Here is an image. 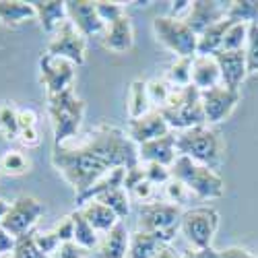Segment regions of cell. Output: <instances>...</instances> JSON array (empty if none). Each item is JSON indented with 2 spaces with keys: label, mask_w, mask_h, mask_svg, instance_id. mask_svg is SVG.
Here are the masks:
<instances>
[{
  "label": "cell",
  "mask_w": 258,
  "mask_h": 258,
  "mask_svg": "<svg viewBox=\"0 0 258 258\" xmlns=\"http://www.w3.org/2000/svg\"><path fill=\"white\" fill-rule=\"evenodd\" d=\"M52 165L77 195H83L112 169L139 165V147L122 128L99 124L85 143L77 147H54Z\"/></svg>",
  "instance_id": "1"
},
{
  "label": "cell",
  "mask_w": 258,
  "mask_h": 258,
  "mask_svg": "<svg viewBox=\"0 0 258 258\" xmlns=\"http://www.w3.org/2000/svg\"><path fill=\"white\" fill-rule=\"evenodd\" d=\"M176 151L182 157H188L211 169H217L223 163L225 145L213 128L195 126L176 135Z\"/></svg>",
  "instance_id": "2"
},
{
  "label": "cell",
  "mask_w": 258,
  "mask_h": 258,
  "mask_svg": "<svg viewBox=\"0 0 258 258\" xmlns=\"http://www.w3.org/2000/svg\"><path fill=\"white\" fill-rule=\"evenodd\" d=\"M48 114L54 131V147H62L77 137L85 118V101L73 89L48 95Z\"/></svg>",
  "instance_id": "3"
},
{
  "label": "cell",
  "mask_w": 258,
  "mask_h": 258,
  "mask_svg": "<svg viewBox=\"0 0 258 258\" xmlns=\"http://www.w3.org/2000/svg\"><path fill=\"white\" fill-rule=\"evenodd\" d=\"M169 171H171V178L182 182L192 192V197L197 199L215 201L225 195V182L217 171L188 157L178 155V159L169 167Z\"/></svg>",
  "instance_id": "4"
},
{
  "label": "cell",
  "mask_w": 258,
  "mask_h": 258,
  "mask_svg": "<svg viewBox=\"0 0 258 258\" xmlns=\"http://www.w3.org/2000/svg\"><path fill=\"white\" fill-rule=\"evenodd\" d=\"M161 116L165 118L169 131H188L195 126H205V112H203V101L201 91L195 85H188L184 89L171 91L167 103L161 107Z\"/></svg>",
  "instance_id": "5"
},
{
  "label": "cell",
  "mask_w": 258,
  "mask_h": 258,
  "mask_svg": "<svg viewBox=\"0 0 258 258\" xmlns=\"http://www.w3.org/2000/svg\"><path fill=\"white\" fill-rule=\"evenodd\" d=\"M153 31L161 44L171 50L178 58H195L199 48V35L192 31L182 19L174 17H155Z\"/></svg>",
  "instance_id": "6"
},
{
  "label": "cell",
  "mask_w": 258,
  "mask_h": 258,
  "mask_svg": "<svg viewBox=\"0 0 258 258\" xmlns=\"http://www.w3.org/2000/svg\"><path fill=\"white\" fill-rule=\"evenodd\" d=\"M219 227V213L213 207H197L182 213L180 219V231L184 238L192 244V248L205 250L213 248V238Z\"/></svg>",
  "instance_id": "7"
},
{
  "label": "cell",
  "mask_w": 258,
  "mask_h": 258,
  "mask_svg": "<svg viewBox=\"0 0 258 258\" xmlns=\"http://www.w3.org/2000/svg\"><path fill=\"white\" fill-rule=\"evenodd\" d=\"M85 52H87V39L69 19L52 33V39L46 48V54L64 58L73 62L75 67H81L85 62Z\"/></svg>",
  "instance_id": "8"
},
{
  "label": "cell",
  "mask_w": 258,
  "mask_h": 258,
  "mask_svg": "<svg viewBox=\"0 0 258 258\" xmlns=\"http://www.w3.org/2000/svg\"><path fill=\"white\" fill-rule=\"evenodd\" d=\"M41 215H44V207H41V203L37 199L21 195L13 201V205L9 207V213L5 215V219L0 225L9 231L13 238H19V235L31 233L35 223L41 219Z\"/></svg>",
  "instance_id": "9"
},
{
  "label": "cell",
  "mask_w": 258,
  "mask_h": 258,
  "mask_svg": "<svg viewBox=\"0 0 258 258\" xmlns=\"http://www.w3.org/2000/svg\"><path fill=\"white\" fill-rule=\"evenodd\" d=\"M75 64L64 60V58H56L50 54H41L39 58V77H41V85L46 87L48 95H56L67 89H73V81H75Z\"/></svg>",
  "instance_id": "10"
},
{
  "label": "cell",
  "mask_w": 258,
  "mask_h": 258,
  "mask_svg": "<svg viewBox=\"0 0 258 258\" xmlns=\"http://www.w3.org/2000/svg\"><path fill=\"white\" fill-rule=\"evenodd\" d=\"M182 209L171 203H145L139 211V229L167 231L180 227Z\"/></svg>",
  "instance_id": "11"
},
{
  "label": "cell",
  "mask_w": 258,
  "mask_h": 258,
  "mask_svg": "<svg viewBox=\"0 0 258 258\" xmlns=\"http://www.w3.org/2000/svg\"><path fill=\"white\" fill-rule=\"evenodd\" d=\"M201 101L207 124H219L227 120L235 110V105L240 101V91H231L223 85H217L213 89L201 91Z\"/></svg>",
  "instance_id": "12"
},
{
  "label": "cell",
  "mask_w": 258,
  "mask_h": 258,
  "mask_svg": "<svg viewBox=\"0 0 258 258\" xmlns=\"http://www.w3.org/2000/svg\"><path fill=\"white\" fill-rule=\"evenodd\" d=\"M227 5L215 3V0H195V3H190V9L182 21L197 35H201L211 25L219 23V21H223L227 17Z\"/></svg>",
  "instance_id": "13"
},
{
  "label": "cell",
  "mask_w": 258,
  "mask_h": 258,
  "mask_svg": "<svg viewBox=\"0 0 258 258\" xmlns=\"http://www.w3.org/2000/svg\"><path fill=\"white\" fill-rule=\"evenodd\" d=\"M67 15L69 21L85 37H101L105 25L97 13L95 3H91V0H71V3H67Z\"/></svg>",
  "instance_id": "14"
},
{
  "label": "cell",
  "mask_w": 258,
  "mask_h": 258,
  "mask_svg": "<svg viewBox=\"0 0 258 258\" xmlns=\"http://www.w3.org/2000/svg\"><path fill=\"white\" fill-rule=\"evenodd\" d=\"M180 227L167 231H143L137 229L131 233V244H128V258H153L161 248L169 246L176 238Z\"/></svg>",
  "instance_id": "15"
},
{
  "label": "cell",
  "mask_w": 258,
  "mask_h": 258,
  "mask_svg": "<svg viewBox=\"0 0 258 258\" xmlns=\"http://www.w3.org/2000/svg\"><path fill=\"white\" fill-rule=\"evenodd\" d=\"M167 133H171V131H169V126H167V122L159 110H151L149 114H145L137 120H131L126 126L128 139H131L137 147H141L149 141H155L159 137H165Z\"/></svg>",
  "instance_id": "16"
},
{
  "label": "cell",
  "mask_w": 258,
  "mask_h": 258,
  "mask_svg": "<svg viewBox=\"0 0 258 258\" xmlns=\"http://www.w3.org/2000/svg\"><path fill=\"white\" fill-rule=\"evenodd\" d=\"M215 60L219 64L221 71V85L231 91H240L242 83L248 75L246 69V52L244 50H235V52H217L215 54Z\"/></svg>",
  "instance_id": "17"
},
{
  "label": "cell",
  "mask_w": 258,
  "mask_h": 258,
  "mask_svg": "<svg viewBox=\"0 0 258 258\" xmlns=\"http://www.w3.org/2000/svg\"><path fill=\"white\" fill-rule=\"evenodd\" d=\"M101 46L114 54H126L135 44V31H133V21L126 13L118 17L112 23H107L101 33Z\"/></svg>",
  "instance_id": "18"
},
{
  "label": "cell",
  "mask_w": 258,
  "mask_h": 258,
  "mask_svg": "<svg viewBox=\"0 0 258 258\" xmlns=\"http://www.w3.org/2000/svg\"><path fill=\"white\" fill-rule=\"evenodd\" d=\"M176 159H178V151H176L174 133H167L165 137H159L139 147V163H159L171 167Z\"/></svg>",
  "instance_id": "19"
},
{
  "label": "cell",
  "mask_w": 258,
  "mask_h": 258,
  "mask_svg": "<svg viewBox=\"0 0 258 258\" xmlns=\"http://www.w3.org/2000/svg\"><path fill=\"white\" fill-rule=\"evenodd\" d=\"M128 244L131 233L120 221L112 231L103 233V240H99V246L95 248V258H128Z\"/></svg>",
  "instance_id": "20"
},
{
  "label": "cell",
  "mask_w": 258,
  "mask_h": 258,
  "mask_svg": "<svg viewBox=\"0 0 258 258\" xmlns=\"http://www.w3.org/2000/svg\"><path fill=\"white\" fill-rule=\"evenodd\" d=\"M192 85L199 91H207L221 85V71L215 56H195L192 60Z\"/></svg>",
  "instance_id": "21"
},
{
  "label": "cell",
  "mask_w": 258,
  "mask_h": 258,
  "mask_svg": "<svg viewBox=\"0 0 258 258\" xmlns=\"http://www.w3.org/2000/svg\"><path fill=\"white\" fill-rule=\"evenodd\" d=\"M35 9V19L39 21L41 29L46 33H54L64 21L69 19L67 15V3H60V0H35L31 3Z\"/></svg>",
  "instance_id": "22"
},
{
  "label": "cell",
  "mask_w": 258,
  "mask_h": 258,
  "mask_svg": "<svg viewBox=\"0 0 258 258\" xmlns=\"http://www.w3.org/2000/svg\"><path fill=\"white\" fill-rule=\"evenodd\" d=\"M81 213H83V217L89 221V225L99 233H107V231H112L118 223H120V219L116 217V213L110 209V207H105V205H101L99 201H91V203H87V205H83L81 209H79Z\"/></svg>",
  "instance_id": "23"
},
{
  "label": "cell",
  "mask_w": 258,
  "mask_h": 258,
  "mask_svg": "<svg viewBox=\"0 0 258 258\" xmlns=\"http://www.w3.org/2000/svg\"><path fill=\"white\" fill-rule=\"evenodd\" d=\"M124 174H126V167H116V169H112L110 174H105L103 178H99L89 190H85L83 195H77V197H75L77 205L83 207V205H87V203L99 199L101 195H105V192L116 190V188H122V184H124Z\"/></svg>",
  "instance_id": "24"
},
{
  "label": "cell",
  "mask_w": 258,
  "mask_h": 258,
  "mask_svg": "<svg viewBox=\"0 0 258 258\" xmlns=\"http://www.w3.org/2000/svg\"><path fill=\"white\" fill-rule=\"evenodd\" d=\"M233 25V21H229L227 17L219 23L211 25L205 33L199 35V48H197V56H215L217 52H221L223 48V39L225 33L229 31V27Z\"/></svg>",
  "instance_id": "25"
},
{
  "label": "cell",
  "mask_w": 258,
  "mask_h": 258,
  "mask_svg": "<svg viewBox=\"0 0 258 258\" xmlns=\"http://www.w3.org/2000/svg\"><path fill=\"white\" fill-rule=\"evenodd\" d=\"M29 19H35V9L31 3H23V0H0V23L19 25Z\"/></svg>",
  "instance_id": "26"
},
{
  "label": "cell",
  "mask_w": 258,
  "mask_h": 258,
  "mask_svg": "<svg viewBox=\"0 0 258 258\" xmlns=\"http://www.w3.org/2000/svg\"><path fill=\"white\" fill-rule=\"evenodd\" d=\"M153 107L149 101V93H147V83L137 79L131 85V93H128V116L131 120H137L145 114H149Z\"/></svg>",
  "instance_id": "27"
},
{
  "label": "cell",
  "mask_w": 258,
  "mask_h": 258,
  "mask_svg": "<svg viewBox=\"0 0 258 258\" xmlns=\"http://www.w3.org/2000/svg\"><path fill=\"white\" fill-rule=\"evenodd\" d=\"M71 217L75 221V242L83 248V250H95L99 246V238H97V231L89 225V221L83 217L81 211L71 213Z\"/></svg>",
  "instance_id": "28"
},
{
  "label": "cell",
  "mask_w": 258,
  "mask_h": 258,
  "mask_svg": "<svg viewBox=\"0 0 258 258\" xmlns=\"http://www.w3.org/2000/svg\"><path fill=\"white\" fill-rule=\"evenodd\" d=\"M227 19L233 23H258V0H233L227 5Z\"/></svg>",
  "instance_id": "29"
},
{
  "label": "cell",
  "mask_w": 258,
  "mask_h": 258,
  "mask_svg": "<svg viewBox=\"0 0 258 258\" xmlns=\"http://www.w3.org/2000/svg\"><path fill=\"white\" fill-rule=\"evenodd\" d=\"M101 205L105 207H110L114 213H116V217L122 221L128 217V213H131V197H128V192L124 188H116V190H110V192H105V195H101L99 199Z\"/></svg>",
  "instance_id": "30"
},
{
  "label": "cell",
  "mask_w": 258,
  "mask_h": 258,
  "mask_svg": "<svg viewBox=\"0 0 258 258\" xmlns=\"http://www.w3.org/2000/svg\"><path fill=\"white\" fill-rule=\"evenodd\" d=\"M29 167H31L29 159L17 149H11V151L3 153V157H0V171L7 176H23L29 171Z\"/></svg>",
  "instance_id": "31"
},
{
  "label": "cell",
  "mask_w": 258,
  "mask_h": 258,
  "mask_svg": "<svg viewBox=\"0 0 258 258\" xmlns=\"http://www.w3.org/2000/svg\"><path fill=\"white\" fill-rule=\"evenodd\" d=\"M192 60L195 58H176V62L167 71V83L176 85V89L192 85Z\"/></svg>",
  "instance_id": "32"
},
{
  "label": "cell",
  "mask_w": 258,
  "mask_h": 258,
  "mask_svg": "<svg viewBox=\"0 0 258 258\" xmlns=\"http://www.w3.org/2000/svg\"><path fill=\"white\" fill-rule=\"evenodd\" d=\"M0 135L7 141H19V120L17 110L11 103L0 105Z\"/></svg>",
  "instance_id": "33"
},
{
  "label": "cell",
  "mask_w": 258,
  "mask_h": 258,
  "mask_svg": "<svg viewBox=\"0 0 258 258\" xmlns=\"http://www.w3.org/2000/svg\"><path fill=\"white\" fill-rule=\"evenodd\" d=\"M13 258H48V256L37 248L35 238H33V231H31V233L19 235V238H17L15 250H13Z\"/></svg>",
  "instance_id": "34"
},
{
  "label": "cell",
  "mask_w": 258,
  "mask_h": 258,
  "mask_svg": "<svg viewBox=\"0 0 258 258\" xmlns=\"http://www.w3.org/2000/svg\"><path fill=\"white\" fill-rule=\"evenodd\" d=\"M248 41V25L246 23H233L229 27V31L225 33L223 39V48L225 52H235V50H244Z\"/></svg>",
  "instance_id": "35"
},
{
  "label": "cell",
  "mask_w": 258,
  "mask_h": 258,
  "mask_svg": "<svg viewBox=\"0 0 258 258\" xmlns=\"http://www.w3.org/2000/svg\"><path fill=\"white\" fill-rule=\"evenodd\" d=\"M246 69L248 73H258V23L248 25V41H246Z\"/></svg>",
  "instance_id": "36"
},
{
  "label": "cell",
  "mask_w": 258,
  "mask_h": 258,
  "mask_svg": "<svg viewBox=\"0 0 258 258\" xmlns=\"http://www.w3.org/2000/svg\"><path fill=\"white\" fill-rule=\"evenodd\" d=\"M147 93H149V101H151V105H157L155 110H161V107L167 103L169 95H171L169 83L155 79V81H151V83H147Z\"/></svg>",
  "instance_id": "37"
},
{
  "label": "cell",
  "mask_w": 258,
  "mask_h": 258,
  "mask_svg": "<svg viewBox=\"0 0 258 258\" xmlns=\"http://www.w3.org/2000/svg\"><path fill=\"white\" fill-rule=\"evenodd\" d=\"M165 197H167V203L180 207V205H186V203L190 201L192 192H190L182 182H178V180L171 178V180L165 184Z\"/></svg>",
  "instance_id": "38"
},
{
  "label": "cell",
  "mask_w": 258,
  "mask_h": 258,
  "mask_svg": "<svg viewBox=\"0 0 258 258\" xmlns=\"http://www.w3.org/2000/svg\"><path fill=\"white\" fill-rule=\"evenodd\" d=\"M145 178L147 182H151L153 186L155 184H167L171 180V171L169 167L165 165H159V163H145Z\"/></svg>",
  "instance_id": "39"
},
{
  "label": "cell",
  "mask_w": 258,
  "mask_h": 258,
  "mask_svg": "<svg viewBox=\"0 0 258 258\" xmlns=\"http://www.w3.org/2000/svg\"><path fill=\"white\" fill-rule=\"evenodd\" d=\"M33 238H35L37 248L44 252L46 256L56 254V250L60 248V242H58V238H56V233H54V231H35V233H33Z\"/></svg>",
  "instance_id": "40"
},
{
  "label": "cell",
  "mask_w": 258,
  "mask_h": 258,
  "mask_svg": "<svg viewBox=\"0 0 258 258\" xmlns=\"http://www.w3.org/2000/svg\"><path fill=\"white\" fill-rule=\"evenodd\" d=\"M95 7H97V13H99V17L103 21V25L112 23V21H116L118 17H122L126 13L124 7L118 5V3H103V0H97Z\"/></svg>",
  "instance_id": "41"
},
{
  "label": "cell",
  "mask_w": 258,
  "mask_h": 258,
  "mask_svg": "<svg viewBox=\"0 0 258 258\" xmlns=\"http://www.w3.org/2000/svg\"><path fill=\"white\" fill-rule=\"evenodd\" d=\"M143 180H147V178H145V167H143V163H139V165H135V167H126L122 188L128 192V195H131V192H133Z\"/></svg>",
  "instance_id": "42"
},
{
  "label": "cell",
  "mask_w": 258,
  "mask_h": 258,
  "mask_svg": "<svg viewBox=\"0 0 258 258\" xmlns=\"http://www.w3.org/2000/svg\"><path fill=\"white\" fill-rule=\"evenodd\" d=\"M54 233H56V238H58V242L60 244H67V242H75V221H73V217L71 215H67L54 229H52Z\"/></svg>",
  "instance_id": "43"
},
{
  "label": "cell",
  "mask_w": 258,
  "mask_h": 258,
  "mask_svg": "<svg viewBox=\"0 0 258 258\" xmlns=\"http://www.w3.org/2000/svg\"><path fill=\"white\" fill-rule=\"evenodd\" d=\"M19 131H27V128H37V114L31 107H19L17 110Z\"/></svg>",
  "instance_id": "44"
},
{
  "label": "cell",
  "mask_w": 258,
  "mask_h": 258,
  "mask_svg": "<svg viewBox=\"0 0 258 258\" xmlns=\"http://www.w3.org/2000/svg\"><path fill=\"white\" fill-rule=\"evenodd\" d=\"M87 250H83L77 242H67L60 244V248L56 250V258H85Z\"/></svg>",
  "instance_id": "45"
},
{
  "label": "cell",
  "mask_w": 258,
  "mask_h": 258,
  "mask_svg": "<svg viewBox=\"0 0 258 258\" xmlns=\"http://www.w3.org/2000/svg\"><path fill=\"white\" fill-rule=\"evenodd\" d=\"M15 242H17V238H13V235H11L3 225H0V258L13 256Z\"/></svg>",
  "instance_id": "46"
},
{
  "label": "cell",
  "mask_w": 258,
  "mask_h": 258,
  "mask_svg": "<svg viewBox=\"0 0 258 258\" xmlns=\"http://www.w3.org/2000/svg\"><path fill=\"white\" fill-rule=\"evenodd\" d=\"M19 141H21V145H25L27 149H31V147H37L39 145V131L37 128H27V131H19Z\"/></svg>",
  "instance_id": "47"
},
{
  "label": "cell",
  "mask_w": 258,
  "mask_h": 258,
  "mask_svg": "<svg viewBox=\"0 0 258 258\" xmlns=\"http://www.w3.org/2000/svg\"><path fill=\"white\" fill-rule=\"evenodd\" d=\"M131 195H133L135 199L143 201V205H145L149 199L153 197V184H151V182H147V180H143V182H141V184L131 192Z\"/></svg>",
  "instance_id": "48"
},
{
  "label": "cell",
  "mask_w": 258,
  "mask_h": 258,
  "mask_svg": "<svg viewBox=\"0 0 258 258\" xmlns=\"http://www.w3.org/2000/svg\"><path fill=\"white\" fill-rule=\"evenodd\" d=\"M217 258H256V256H252V254H250L246 248L231 246V248L219 250V252H217Z\"/></svg>",
  "instance_id": "49"
},
{
  "label": "cell",
  "mask_w": 258,
  "mask_h": 258,
  "mask_svg": "<svg viewBox=\"0 0 258 258\" xmlns=\"http://www.w3.org/2000/svg\"><path fill=\"white\" fill-rule=\"evenodd\" d=\"M178 258H217V250H213V248H205V250H188L184 252L182 256Z\"/></svg>",
  "instance_id": "50"
},
{
  "label": "cell",
  "mask_w": 258,
  "mask_h": 258,
  "mask_svg": "<svg viewBox=\"0 0 258 258\" xmlns=\"http://www.w3.org/2000/svg\"><path fill=\"white\" fill-rule=\"evenodd\" d=\"M153 258H178V254H176V250L171 248V246H165V248H161Z\"/></svg>",
  "instance_id": "51"
},
{
  "label": "cell",
  "mask_w": 258,
  "mask_h": 258,
  "mask_svg": "<svg viewBox=\"0 0 258 258\" xmlns=\"http://www.w3.org/2000/svg\"><path fill=\"white\" fill-rule=\"evenodd\" d=\"M9 207H11V203H7L3 197H0V223H3V219H5V215L9 213Z\"/></svg>",
  "instance_id": "52"
},
{
  "label": "cell",
  "mask_w": 258,
  "mask_h": 258,
  "mask_svg": "<svg viewBox=\"0 0 258 258\" xmlns=\"http://www.w3.org/2000/svg\"><path fill=\"white\" fill-rule=\"evenodd\" d=\"M5 258H13V256H5Z\"/></svg>",
  "instance_id": "53"
}]
</instances>
